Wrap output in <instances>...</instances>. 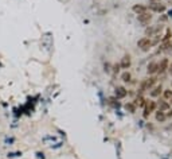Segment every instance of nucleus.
Here are the masks:
<instances>
[{
	"label": "nucleus",
	"instance_id": "aec40b11",
	"mask_svg": "<svg viewBox=\"0 0 172 159\" xmlns=\"http://www.w3.org/2000/svg\"><path fill=\"white\" fill-rule=\"evenodd\" d=\"M169 49L172 50V43H171V42H167V43H164L163 46H161V50H169Z\"/></svg>",
	"mask_w": 172,
	"mask_h": 159
},
{
	"label": "nucleus",
	"instance_id": "9b49d317",
	"mask_svg": "<svg viewBox=\"0 0 172 159\" xmlns=\"http://www.w3.org/2000/svg\"><path fill=\"white\" fill-rule=\"evenodd\" d=\"M156 71H157V63H156V62H151L148 65V73L153 74V73H156Z\"/></svg>",
	"mask_w": 172,
	"mask_h": 159
},
{
	"label": "nucleus",
	"instance_id": "f8f14e48",
	"mask_svg": "<svg viewBox=\"0 0 172 159\" xmlns=\"http://www.w3.org/2000/svg\"><path fill=\"white\" fill-rule=\"evenodd\" d=\"M161 90H163V88H161V85L156 86V88H155V89H153V90H152V92H151V96H152V97H157V96H160Z\"/></svg>",
	"mask_w": 172,
	"mask_h": 159
},
{
	"label": "nucleus",
	"instance_id": "7ed1b4c3",
	"mask_svg": "<svg viewBox=\"0 0 172 159\" xmlns=\"http://www.w3.org/2000/svg\"><path fill=\"white\" fill-rule=\"evenodd\" d=\"M152 44V42L149 41V38H141L140 41L137 42V46L143 49V50H148V47Z\"/></svg>",
	"mask_w": 172,
	"mask_h": 159
},
{
	"label": "nucleus",
	"instance_id": "6e6552de",
	"mask_svg": "<svg viewBox=\"0 0 172 159\" xmlns=\"http://www.w3.org/2000/svg\"><path fill=\"white\" fill-rule=\"evenodd\" d=\"M120 66L123 69H128L129 66H131V57L129 55H125L123 59H121V63H120Z\"/></svg>",
	"mask_w": 172,
	"mask_h": 159
},
{
	"label": "nucleus",
	"instance_id": "0eeeda50",
	"mask_svg": "<svg viewBox=\"0 0 172 159\" xmlns=\"http://www.w3.org/2000/svg\"><path fill=\"white\" fill-rule=\"evenodd\" d=\"M151 19H152V16H151V15H148L147 12H144V14L139 15V22H141L143 24L149 23V20H151Z\"/></svg>",
	"mask_w": 172,
	"mask_h": 159
},
{
	"label": "nucleus",
	"instance_id": "2eb2a0df",
	"mask_svg": "<svg viewBox=\"0 0 172 159\" xmlns=\"http://www.w3.org/2000/svg\"><path fill=\"white\" fill-rule=\"evenodd\" d=\"M163 94H164V98H165V100H171L172 98V90L171 89H165Z\"/></svg>",
	"mask_w": 172,
	"mask_h": 159
},
{
	"label": "nucleus",
	"instance_id": "f3484780",
	"mask_svg": "<svg viewBox=\"0 0 172 159\" xmlns=\"http://www.w3.org/2000/svg\"><path fill=\"white\" fill-rule=\"evenodd\" d=\"M121 80H123V81H125V82L131 81V73H129V71H125V73H123V76H121Z\"/></svg>",
	"mask_w": 172,
	"mask_h": 159
},
{
	"label": "nucleus",
	"instance_id": "a211bd4d",
	"mask_svg": "<svg viewBox=\"0 0 172 159\" xmlns=\"http://www.w3.org/2000/svg\"><path fill=\"white\" fill-rule=\"evenodd\" d=\"M125 109H126V111H129L131 113H133L134 111H136V106H134V104H126Z\"/></svg>",
	"mask_w": 172,
	"mask_h": 159
},
{
	"label": "nucleus",
	"instance_id": "1a4fd4ad",
	"mask_svg": "<svg viewBox=\"0 0 172 159\" xmlns=\"http://www.w3.org/2000/svg\"><path fill=\"white\" fill-rule=\"evenodd\" d=\"M156 106H159V111H161V112H165L169 109V104L167 101H159V104H156Z\"/></svg>",
	"mask_w": 172,
	"mask_h": 159
},
{
	"label": "nucleus",
	"instance_id": "4be33fe9",
	"mask_svg": "<svg viewBox=\"0 0 172 159\" xmlns=\"http://www.w3.org/2000/svg\"><path fill=\"white\" fill-rule=\"evenodd\" d=\"M169 70H171V73H172V63H171V66H169Z\"/></svg>",
	"mask_w": 172,
	"mask_h": 159
},
{
	"label": "nucleus",
	"instance_id": "20e7f679",
	"mask_svg": "<svg viewBox=\"0 0 172 159\" xmlns=\"http://www.w3.org/2000/svg\"><path fill=\"white\" fill-rule=\"evenodd\" d=\"M168 65H169V61L167 58H163L160 63H157V71L159 73H164L168 69Z\"/></svg>",
	"mask_w": 172,
	"mask_h": 159
},
{
	"label": "nucleus",
	"instance_id": "f03ea898",
	"mask_svg": "<svg viewBox=\"0 0 172 159\" xmlns=\"http://www.w3.org/2000/svg\"><path fill=\"white\" fill-rule=\"evenodd\" d=\"M155 109H156V103L152 100H149L148 103L145 104V112H144V117H148V115L151 112H153Z\"/></svg>",
	"mask_w": 172,
	"mask_h": 159
},
{
	"label": "nucleus",
	"instance_id": "412c9836",
	"mask_svg": "<svg viewBox=\"0 0 172 159\" xmlns=\"http://www.w3.org/2000/svg\"><path fill=\"white\" fill-rule=\"evenodd\" d=\"M165 117H172V109H168V111H165Z\"/></svg>",
	"mask_w": 172,
	"mask_h": 159
},
{
	"label": "nucleus",
	"instance_id": "39448f33",
	"mask_svg": "<svg viewBox=\"0 0 172 159\" xmlns=\"http://www.w3.org/2000/svg\"><path fill=\"white\" fill-rule=\"evenodd\" d=\"M149 9H152L155 12H163V11H165V6L160 4V3H152L149 6Z\"/></svg>",
	"mask_w": 172,
	"mask_h": 159
},
{
	"label": "nucleus",
	"instance_id": "6ab92c4d",
	"mask_svg": "<svg viewBox=\"0 0 172 159\" xmlns=\"http://www.w3.org/2000/svg\"><path fill=\"white\" fill-rule=\"evenodd\" d=\"M171 36H172V33H171V30H169V28H167V34H165V35L163 36V41H164V42H167V41H168L169 38H171Z\"/></svg>",
	"mask_w": 172,
	"mask_h": 159
},
{
	"label": "nucleus",
	"instance_id": "9d476101",
	"mask_svg": "<svg viewBox=\"0 0 172 159\" xmlns=\"http://www.w3.org/2000/svg\"><path fill=\"white\" fill-rule=\"evenodd\" d=\"M155 82H156V78H155V77H151V78L144 80V86H145V90H147V89H149V88H152Z\"/></svg>",
	"mask_w": 172,
	"mask_h": 159
},
{
	"label": "nucleus",
	"instance_id": "f257e3e1",
	"mask_svg": "<svg viewBox=\"0 0 172 159\" xmlns=\"http://www.w3.org/2000/svg\"><path fill=\"white\" fill-rule=\"evenodd\" d=\"M161 30H163V26H161V24H156V26H152V27H149V28H147L145 34H147V35H149V36L157 35Z\"/></svg>",
	"mask_w": 172,
	"mask_h": 159
},
{
	"label": "nucleus",
	"instance_id": "4468645a",
	"mask_svg": "<svg viewBox=\"0 0 172 159\" xmlns=\"http://www.w3.org/2000/svg\"><path fill=\"white\" fill-rule=\"evenodd\" d=\"M165 113L164 112H161V111H159L157 113H156V120L157 121H160V123H163V121H165Z\"/></svg>",
	"mask_w": 172,
	"mask_h": 159
},
{
	"label": "nucleus",
	"instance_id": "423d86ee",
	"mask_svg": "<svg viewBox=\"0 0 172 159\" xmlns=\"http://www.w3.org/2000/svg\"><path fill=\"white\" fill-rule=\"evenodd\" d=\"M126 89L123 88V86H118V88H116V97L117 98H124L126 96Z\"/></svg>",
	"mask_w": 172,
	"mask_h": 159
},
{
	"label": "nucleus",
	"instance_id": "ddd939ff",
	"mask_svg": "<svg viewBox=\"0 0 172 159\" xmlns=\"http://www.w3.org/2000/svg\"><path fill=\"white\" fill-rule=\"evenodd\" d=\"M133 11L134 12H137V14L140 15V14H144V12H147V8L144 6H133Z\"/></svg>",
	"mask_w": 172,
	"mask_h": 159
},
{
	"label": "nucleus",
	"instance_id": "dca6fc26",
	"mask_svg": "<svg viewBox=\"0 0 172 159\" xmlns=\"http://www.w3.org/2000/svg\"><path fill=\"white\" fill-rule=\"evenodd\" d=\"M134 105H139V106H143V105H145V100H144L143 97H137L136 98V103H134Z\"/></svg>",
	"mask_w": 172,
	"mask_h": 159
}]
</instances>
